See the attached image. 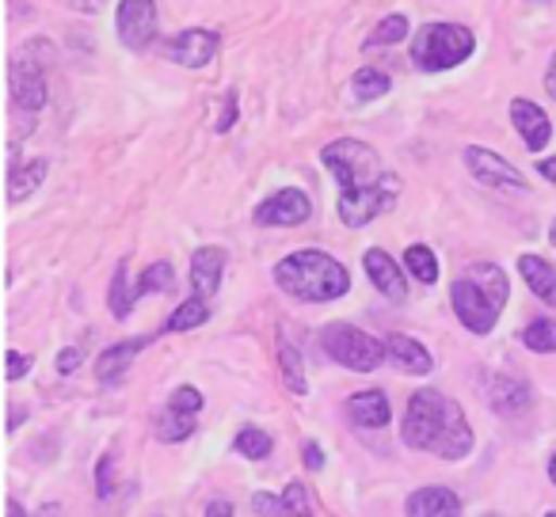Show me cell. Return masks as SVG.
<instances>
[{"label":"cell","instance_id":"6da1fadb","mask_svg":"<svg viewBox=\"0 0 556 517\" xmlns=\"http://www.w3.org/2000/svg\"><path fill=\"white\" fill-rule=\"evenodd\" d=\"M320 160L340 186V221L348 229H366L374 217L389 214L401 198V176L381 164L378 148L358 138H336L320 148Z\"/></svg>","mask_w":556,"mask_h":517},{"label":"cell","instance_id":"7a4b0ae2","mask_svg":"<svg viewBox=\"0 0 556 517\" xmlns=\"http://www.w3.org/2000/svg\"><path fill=\"white\" fill-rule=\"evenodd\" d=\"M401 438L408 449H427L442 461H462L472 449V426L457 403H450L434 388H419L404 411Z\"/></svg>","mask_w":556,"mask_h":517},{"label":"cell","instance_id":"3957f363","mask_svg":"<svg viewBox=\"0 0 556 517\" xmlns=\"http://www.w3.org/2000/svg\"><path fill=\"white\" fill-rule=\"evenodd\" d=\"M275 282L282 294H290L294 301L325 305L336 301L351 289V274L340 259H332L328 251L317 247H305V251L287 255L282 263L275 267Z\"/></svg>","mask_w":556,"mask_h":517},{"label":"cell","instance_id":"277c9868","mask_svg":"<svg viewBox=\"0 0 556 517\" xmlns=\"http://www.w3.org/2000/svg\"><path fill=\"white\" fill-rule=\"evenodd\" d=\"M510 282L503 274L500 263H472L465 267V274L454 282L450 289V301H454V312L472 335H488L495 324H500V312L507 305Z\"/></svg>","mask_w":556,"mask_h":517},{"label":"cell","instance_id":"5b68a950","mask_svg":"<svg viewBox=\"0 0 556 517\" xmlns=\"http://www.w3.org/2000/svg\"><path fill=\"white\" fill-rule=\"evenodd\" d=\"M477 39L462 24H424L412 39V65L419 73H446L469 62Z\"/></svg>","mask_w":556,"mask_h":517},{"label":"cell","instance_id":"8992f818","mask_svg":"<svg viewBox=\"0 0 556 517\" xmlns=\"http://www.w3.org/2000/svg\"><path fill=\"white\" fill-rule=\"evenodd\" d=\"M320 347L328 350L332 362L348 365V370H355V373H370V370H378L381 362H389L386 342L358 332V327H351V324H328L325 332H320Z\"/></svg>","mask_w":556,"mask_h":517},{"label":"cell","instance_id":"52a82bcc","mask_svg":"<svg viewBox=\"0 0 556 517\" xmlns=\"http://www.w3.org/2000/svg\"><path fill=\"white\" fill-rule=\"evenodd\" d=\"M465 168H469L472 179L484 183L488 191H503V194H526L530 191V183H526L522 171H518L510 160H503L500 153H492V148L469 145L465 148Z\"/></svg>","mask_w":556,"mask_h":517},{"label":"cell","instance_id":"ba28073f","mask_svg":"<svg viewBox=\"0 0 556 517\" xmlns=\"http://www.w3.org/2000/svg\"><path fill=\"white\" fill-rule=\"evenodd\" d=\"M313 214V202L305 191L287 186V191H275L270 198H263L255 206V224H267V229H287V224H305Z\"/></svg>","mask_w":556,"mask_h":517},{"label":"cell","instance_id":"9c48e42d","mask_svg":"<svg viewBox=\"0 0 556 517\" xmlns=\"http://www.w3.org/2000/svg\"><path fill=\"white\" fill-rule=\"evenodd\" d=\"M115 31L126 50H146L156 39V4L153 0H123L115 16Z\"/></svg>","mask_w":556,"mask_h":517},{"label":"cell","instance_id":"30bf717a","mask_svg":"<svg viewBox=\"0 0 556 517\" xmlns=\"http://www.w3.org/2000/svg\"><path fill=\"white\" fill-rule=\"evenodd\" d=\"M214 54H217V35L202 31V27H187L176 39L164 42V57L184 65V69H202V65L214 62Z\"/></svg>","mask_w":556,"mask_h":517},{"label":"cell","instance_id":"8fae6325","mask_svg":"<svg viewBox=\"0 0 556 517\" xmlns=\"http://www.w3.org/2000/svg\"><path fill=\"white\" fill-rule=\"evenodd\" d=\"M9 88H12V103L20 111H42L47 107V77H42L39 62L31 57H16L9 69Z\"/></svg>","mask_w":556,"mask_h":517},{"label":"cell","instance_id":"7c38bea8","mask_svg":"<svg viewBox=\"0 0 556 517\" xmlns=\"http://www.w3.org/2000/svg\"><path fill=\"white\" fill-rule=\"evenodd\" d=\"M484 400L495 415L515 418V415H526V411H530L533 396H530V385H526V380L495 373V377H488V385H484Z\"/></svg>","mask_w":556,"mask_h":517},{"label":"cell","instance_id":"4fadbf2b","mask_svg":"<svg viewBox=\"0 0 556 517\" xmlns=\"http://www.w3.org/2000/svg\"><path fill=\"white\" fill-rule=\"evenodd\" d=\"M363 267H366V279L374 282V289L389 297V301H404L408 297V282H404V271L396 267V259L381 247H370L363 255Z\"/></svg>","mask_w":556,"mask_h":517},{"label":"cell","instance_id":"5bb4252c","mask_svg":"<svg viewBox=\"0 0 556 517\" xmlns=\"http://www.w3.org/2000/svg\"><path fill=\"white\" fill-rule=\"evenodd\" d=\"M510 122H515L518 138L526 141V148H530V153H541V148L553 141V122H548V115L533 100H515V103H510Z\"/></svg>","mask_w":556,"mask_h":517},{"label":"cell","instance_id":"9a60e30c","mask_svg":"<svg viewBox=\"0 0 556 517\" xmlns=\"http://www.w3.org/2000/svg\"><path fill=\"white\" fill-rule=\"evenodd\" d=\"M225 247H199L191 259V289L194 297H202V301H210V297L217 294V286H222V274H225Z\"/></svg>","mask_w":556,"mask_h":517},{"label":"cell","instance_id":"2e32d148","mask_svg":"<svg viewBox=\"0 0 556 517\" xmlns=\"http://www.w3.org/2000/svg\"><path fill=\"white\" fill-rule=\"evenodd\" d=\"M348 418L355 426H363V430H381V426H389V418H393V408H389V396L378 392V388H366V392H355L348 400Z\"/></svg>","mask_w":556,"mask_h":517},{"label":"cell","instance_id":"e0dca14e","mask_svg":"<svg viewBox=\"0 0 556 517\" xmlns=\"http://www.w3.org/2000/svg\"><path fill=\"white\" fill-rule=\"evenodd\" d=\"M408 517H462V502L450 487H419L408 494Z\"/></svg>","mask_w":556,"mask_h":517},{"label":"cell","instance_id":"ac0fdd59","mask_svg":"<svg viewBox=\"0 0 556 517\" xmlns=\"http://www.w3.org/2000/svg\"><path fill=\"white\" fill-rule=\"evenodd\" d=\"M386 350H389V362H393L401 373H416V377H424V373H431V365H434L431 350H427L419 339H412V335H389Z\"/></svg>","mask_w":556,"mask_h":517},{"label":"cell","instance_id":"d6986e66","mask_svg":"<svg viewBox=\"0 0 556 517\" xmlns=\"http://www.w3.org/2000/svg\"><path fill=\"white\" fill-rule=\"evenodd\" d=\"M518 274H522L526 289H533L538 301L556 309V267L541 255H518Z\"/></svg>","mask_w":556,"mask_h":517},{"label":"cell","instance_id":"ffe728a7","mask_svg":"<svg viewBox=\"0 0 556 517\" xmlns=\"http://www.w3.org/2000/svg\"><path fill=\"white\" fill-rule=\"evenodd\" d=\"M146 342L149 339H126V342H115V347L103 350V354L96 358V377H100V385H118Z\"/></svg>","mask_w":556,"mask_h":517},{"label":"cell","instance_id":"44dd1931","mask_svg":"<svg viewBox=\"0 0 556 517\" xmlns=\"http://www.w3.org/2000/svg\"><path fill=\"white\" fill-rule=\"evenodd\" d=\"M47 168L50 164L42 160H27V164H16V168H9V198L12 202H24L31 198L35 191H39V183L47 179Z\"/></svg>","mask_w":556,"mask_h":517},{"label":"cell","instance_id":"7402d4cb","mask_svg":"<svg viewBox=\"0 0 556 517\" xmlns=\"http://www.w3.org/2000/svg\"><path fill=\"white\" fill-rule=\"evenodd\" d=\"M404 267H408L412 279L424 282V286L439 282V259H434V251L427 244H412L408 251H404Z\"/></svg>","mask_w":556,"mask_h":517},{"label":"cell","instance_id":"603a6c76","mask_svg":"<svg viewBox=\"0 0 556 517\" xmlns=\"http://www.w3.org/2000/svg\"><path fill=\"white\" fill-rule=\"evenodd\" d=\"M210 320V305L202 297H187L168 320H164V332H191V327L206 324Z\"/></svg>","mask_w":556,"mask_h":517},{"label":"cell","instance_id":"cb8c5ba5","mask_svg":"<svg viewBox=\"0 0 556 517\" xmlns=\"http://www.w3.org/2000/svg\"><path fill=\"white\" fill-rule=\"evenodd\" d=\"M522 347L533 354H556V320H530L522 327Z\"/></svg>","mask_w":556,"mask_h":517},{"label":"cell","instance_id":"d4e9b609","mask_svg":"<svg viewBox=\"0 0 556 517\" xmlns=\"http://www.w3.org/2000/svg\"><path fill=\"white\" fill-rule=\"evenodd\" d=\"M351 88H355V100L374 103V100H381V95H389L393 80H389L381 69H358L355 77H351Z\"/></svg>","mask_w":556,"mask_h":517},{"label":"cell","instance_id":"484cf974","mask_svg":"<svg viewBox=\"0 0 556 517\" xmlns=\"http://www.w3.org/2000/svg\"><path fill=\"white\" fill-rule=\"evenodd\" d=\"M278 365H282V380H287L290 392H294V396L309 392V380H305L302 358H298V350L290 347V342H282V350H278Z\"/></svg>","mask_w":556,"mask_h":517},{"label":"cell","instance_id":"4316f807","mask_svg":"<svg viewBox=\"0 0 556 517\" xmlns=\"http://www.w3.org/2000/svg\"><path fill=\"white\" fill-rule=\"evenodd\" d=\"M134 301H138V294H134L130 279H126V263H118L115 267V279H111L108 305H111V312H115L118 320H126V316H130V309H134Z\"/></svg>","mask_w":556,"mask_h":517},{"label":"cell","instance_id":"83f0119b","mask_svg":"<svg viewBox=\"0 0 556 517\" xmlns=\"http://www.w3.org/2000/svg\"><path fill=\"white\" fill-rule=\"evenodd\" d=\"M270 449H275V441H270V434L260 430V426H244V430L237 434V453L248 456V461H263V456H270Z\"/></svg>","mask_w":556,"mask_h":517},{"label":"cell","instance_id":"f1b7e54d","mask_svg":"<svg viewBox=\"0 0 556 517\" xmlns=\"http://www.w3.org/2000/svg\"><path fill=\"white\" fill-rule=\"evenodd\" d=\"M172 282H176V271H172V263H164V259H156L153 267H149L146 274H141L138 289L134 294L138 297H149V294H168Z\"/></svg>","mask_w":556,"mask_h":517},{"label":"cell","instance_id":"f546056e","mask_svg":"<svg viewBox=\"0 0 556 517\" xmlns=\"http://www.w3.org/2000/svg\"><path fill=\"white\" fill-rule=\"evenodd\" d=\"M404 35H408V16H386L378 27H374V35L366 39V47H393V42H401Z\"/></svg>","mask_w":556,"mask_h":517},{"label":"cell","instance_id":"4dcf8cb0","mask_svg":"<svg viewBox=\"0 0 556 517\" xmlns=\"http://www.w3.org/2000/svg\"><path fill=\"white\" fill-rule=\"evenodd\" d=\"M194 430V415H179V411H164L161 423H156V438L161 441H184Z\"/></svg>","mask_w":556,"mask_h":517},{"label":"cell","instance_id":"1f68e13d","mask_svg":"<svg viewBox=\"0 0 556 517\" xmlns=\"http://www.w3.org/2000/svg\"><path fill=\"white\" fill-rule=\"evenodd\" d=\"M168 408L179 411V415H199V411H202V392H199V388H191V385L176 388V392L168 396Z\"/></svg>","mask_w":556,"mask_h":517},{"label":"cell","instance_id":"d6a6232c","mask_svg":"<svg viewBox=\"0 0 556 517\" xmlns=\"http://www.w3.org/2000/svg\"><path fill=\"white\" fill-rule=\"evenodd\" d=\"M252 509L260 517H294V514H290V506H287V499H282V494H267V491L255 494Z\"/></svg>","mask_w":556,"mask_h":517},{"label":"cell","instance_id":"836d02e7","mask_svg":"<svg viewBox=\"0 0 556 517\" xmlns=\"http://www.w3.org/2000/svg\"><path fill=\"white\" fill-rule=\"evenodd\" d=\"M282 499H287V506H290V514H294V517H313L309 491H305V483H290L287 491H282Z\"/></svg>","mask_w":556,"mask_h":517},{"label":"cell","instance_id":"e575fe53","mask_svg":"<svg viewBox=\"0 0 556 517\" xmlns=\"http://www.w3.org/2000/svg\"><path fill=\"white\" fill-rule=\"evenodd\" d=\"M232 122H237V92L225 95V103H222V118H217V122H214V133H229V130H232Z\"/></svg>","mask_w":556,"mask_h":517},{"label":"cell","instance_id":"d590c367","mask_svg":"<svg viewBox=\"0 0 556 517\" xmlns=\"http://www.w3.org/2000/svg\"><path fill=\"white\" fill-rule=\"evenodd\" d=\"M111 464H115V456H100V468H96V494L100 499H111Z\"/></svg>","mask_w":556,"mask_h":517},{"label":"cell","instance_id":"8d00e7d4","mask_svg":"<svg viewBox=\"0 0 556 517\" xmlns=\"http://www.w3.org/2000/svg\"><path fill=\"white\" fill-rule=\"evenodd\" d=\"M35 358H27L24 350H9V380H20L24 373H31Z\"/></svg>","mask_w":556,"mask_h":517},{"label":"cell","instance_id":"74e56055","mask_svg":"<svg viewBox=\"0 0 556 517\" xmlns=\"http://www.w3.org/2000/svg\"><path fill=\"white\" fill-rule=\"evenodd\" d=\"M302 461H305V468H309V471L325 468V453H320L317 441H305V445H302Z\"/></svg>","mask_w":556,"mask_h":517},{"label":"cell","instance_id":"f35d334b","mask_svg":"<svg viewBox=\"0 0 556 517\" xmlns=\"http://www.w3.org/2000/svg\"><path fill=\"white\" fill-rule=\"evenodd\" d=\"M80 365V350L77 347H70V350H62L58 354V373H73Z\"/></svg>","mask_w":556,"mask_h":517},{"label":"cell","instance_id":"ab89813d","mask_svg":"<svg viewBox=\"0 0 556 517\" xmlns=\"http://www.w3.org/2000/svg\"><path fill=\"white\" fill-rule=\"evenodd\" d=\"M206 517H232V506L225 499H214L206 502Z\"/></svg>","mask_w":556,"mask_h":517},{"label":"cell","instance_id":"60d3db41","mask_svg":"<svg viewBox=\"0 0 556 517\" xmlns=\"http://www.w3.org/2000/svg\"><path fill=\"white\" fill-rule=\"evenodd\" d=\"M538 171H541V179H548V183H556V156H548V160H541V164H538Z\"/></svg>","mask_w":556,"mask_h":517},{"label":"cell","instance_id":"b9f144b4","mask_svg":"<svg viewBox=\"0 0 556 517\" xmlns=\"http://www.w3.org/2000/svg\"><path fill=\"white\" fill-rule=\"evenodd\" d=\"M545 92H548V100H556V57L548 62V73H545Z\"/></svg>","mask_w":556,"mask_h":517},{"label":"cell","instance_id":"7bdbcfd3","mask_svg":"<svg viewBox=\"0 0 556 517\" xmlns=\"http://www.w3.org/2000/svg\"><path fill=\"white\" fill-rule=\"evenodd\" d=\"M103 4H108V0H73V9L77 12H100Z\"/></svg>","mask_w":556,"mask_h":517},{"label":"cell","instance_id":"ee69618b","mask_svg":"<svg viewBox=\"0 0 556 517\" xmlns=\"http://www.w3.org/2000/svg\"><path fill=\"white\" fill-rule=\"evenodd\" d=\"M9 517H27V509L20 502H9Z\"/></svg>","mask_w":556,"mask_h":517},{"label":"cell","instance_id":"f6af8a7d","mask_svg":"<svg viewBox=\"0 0 556 517\" xmlns=\"http://www.w3.org/2000/svg\"><path fill=\"white\" fill-rule=\"evenodd\" d=\"M548 479H553V483H556V456H553V461H548Z\"/></svg>","mask_w":556,"mask_h":517},{"label":"cell","instance_id":"bcb514c9","mask_svg":"<svg viewBox=\"0 0 556 517\" xmlns=\"http://www.w3.org/2000/svg\"><path fill=\"white\" fill-rule=\"evenodd\" d=\"M548 240H553V244H556V221L548 224Z\"/></svg>","mask_w":556,"mask_h":517},{"label":"cell","instance_id":"7dc6e473","mask_svg":"<svg viewBox=\"0 0 556 517\" xmlns=\"http://www.w3.org/2000/svg\"><path fill=\"white\" fill-rule=\"evenodd\" d=\"M480 517H500V514H480Z\"/></svg>","mask_w":556,"mask_h":517},{"label":"cell","instance_id":"c3c4849f","mask_svg":"<svg viewBox=\"0 0 556 517\" xmlns=\"http://www.w3.org/2000/svg\"><path fill=\"white\" fill-rule=\"evenodd\" d=\"M545 517H556V509H553V514H545Z\"/></svg>","mask_w":556,"mask_h":517}]
</instances>
